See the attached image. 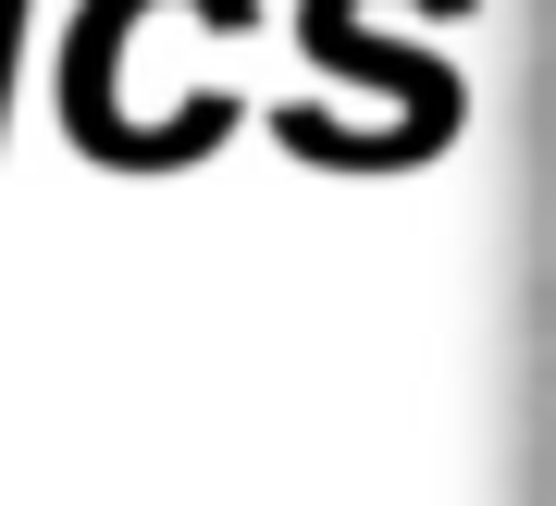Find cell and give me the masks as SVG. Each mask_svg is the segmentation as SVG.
Returning <instances> with one entry per match:
<instances>
[{"label":"cell","instance_id":"cell-1","mask_svg":"<svg viewBox=\"0 0 556 506\" xmlns=\"http://www.w3.org/2000/svg\"><path fill=\"white\" fill-rule=\"evenodd\" d=\"M13 50H25V0H0V112H13Z\"/></svg>","mask_w":556,"mask_h":506}]
</instances>
